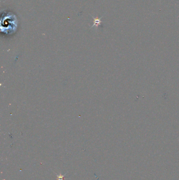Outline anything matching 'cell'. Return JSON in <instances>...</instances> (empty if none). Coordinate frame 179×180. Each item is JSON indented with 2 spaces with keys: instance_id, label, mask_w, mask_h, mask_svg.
<instances>
[{
  "instance_id": "6da1fadb",
  "label": "cell",
  "mask_w": 179,
  "mask_h": 180,
  "mask_svg": "<svg viewBox=\"0 0 179 180\" xmlns=\"http://www.w3.org/2000/svg\"><path fill=\"white\" fill-rule=\"evenodd\" d=\"M94 19L95 20V23H94V25L93 26L98 25V24H99V23L101 22L100 19H97V18H96V19H95V18H94Z\"/></svg>"
}]
</instances>
